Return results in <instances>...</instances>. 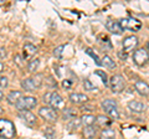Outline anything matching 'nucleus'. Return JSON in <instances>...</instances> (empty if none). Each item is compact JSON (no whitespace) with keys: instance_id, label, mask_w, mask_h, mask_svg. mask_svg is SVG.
<instances>
[{"instance_id":"1","label":"nucleus","mask_w":149,"mask_h":139,"mask_svg":"<svg viewBox=\"0 0 149 139\" xmlns=\"http://www.w3.org/2000/svg\"><path fill=\"white\" fill-rule=\"evenodd\" d=\"M15 137V126L11 120L6 118H0V138L13 139Z\"/></svg>"},{"instance_id":"2","label":"nucleus","mask_w":149,"mask_h":139,"mask_svg":"<svg viewBox=\"0 0 149 139\" xmlns=\"http://www.w3.org/2000/svg\"><path fill=\"white\" fill-rule=\"evenodd\" d=\"M119 25L120 27L127 31H132V32H136L139 31L142 29V21H139L136 17H132V16H128V17H123V19L119 20Z\"/></svg>"},{"instance_id":"3","label":"nucleus","mask_w":149,"mask_h":139,"mask_svg":"<svg viewBox=\"0 0 149 139\" xmlns=\"http://www.w3.org/2000/svg\"><path fill=\"white\" fill-rule=\"evenodd\" d=\"M36 106H37L36 97L25 96V97H22V98L15 104V107L17 108L19 112H22V111H30L32 108H35Z\"/></svg>"},{"instance_id":"4","label":"nucleus","mask_w":149,"mask_h":139,"mask_svg":"<svg viewBox=\"0 0 149 139\" xmlns=\"http://www.w3.org/2000/svg\"><path fill=\"white\" fill-rule=\"evenodd\" d=\"M132 58H133V62L136 63L137 66H139V67L146 66V65L149 62V52H148V50L144 49V47H141V49L136 50L133 52Z\"/></svg>"},{"instance_id":"5","label":"nucleus","mask_w":149,"mask_h":139,"mask_svg":"<svg viewBox=\"0 0 149 139\" xmlns=\"http://www.w3.org/2000/svg\"><path fill=\"white\" fill-rule=\"evenodd\" d=\"M109 87L113 93H120L125 87V80L122 75H113L109 78Z\"/></svg>"},{"instance_id":"6","label":"nucleus","mask_w":149,"mask_h":139,"mask_svg":"<svg viewBox=\"0 0 149 139\" xmlns=\"http://www.w3.org/2000/svg\"><path fill=\"white\" fill-rule=\"evenodd\" d=\"M39 115L42 119L47 120V122H56L58 118V113L57 111L54 109L52 107H50V106H44V107H41L39 109Z\"/></svg>"},{"instance_id":"7","label":"nucleus","mask_w":149,"mask_h":139,"mask_svg":"<svg viewBox=\"0 0 149 139\" xmlns=\"http://www.w3.org/2000/svg\"><path fill=\"white\" fill-rule=\"evenodd\" d=\"M138 42H139V40H138L137 36H134V35H130V36H127V38H124L123 42H122L123 52H124L125 55L130 54L132 51L136 50V47L138 46Z\"/></svg>"},{"instance_id":"8","label":"nucleus","mask_w":149,"mask_h":139,"mask_svg":"<svg viewBox=\"0 0 149 139\" xmlns=\"http://www.w3.org/2000/svg\"><path fill=\"white\" fill-rule=\"evenodd\" d=\"M50 107H52L56 111L65 109V101L57 92H51V98H50Z\"/></svg>"},{"instance_id":"9","label":"nucleus","mask_w":149,"mask_h":139,"mask_svg":"<svg viewBox=\"0 0 149 139\" xmlns=\"http://www.w3.org/2000/svg\"><path fill=\"white\" fill-rule=\"evenodd\" d=\"M19 117H20L26 124L29 126H35L36 124V115L31 112V111H22V112H19Z\"/></svg>"},{"instance_id":"10","label":"nucleus","mask_w":149,"mask_h":139,"mask_svg":"<svg viewBox=\"0 0 149 139\" xmlns=\"http://www.w3.org/2000/svg\"><path fill=\"white\" fill-rule=\"evenodd\" d=\"M106 29L108 30L111 34H114V35H120L123 32V29L120 27L119 21H117V20H108L106 22Z\"/></svg>"},{"instance_id":"11","label":"nucleus","mask_w":149,"mask_h":139,"mask_svg":"<svg viewBox=\"0 0 149 139\" xmlns=\"http://www.w3.org/2000/svg\"><path fill=\"white\" fill-rule=\"evenodd\" d=\"M68 99L72 104H83V103H87L88 102V97L85 93H71L68 96Z\"/></svg>"},{"instance_id":"12","label":"nucleus","mask_w":149,"mask_h":139,"mask_svg":"<svg viewBox=\"0 0 149 139\" xmlns=\"http://www.w3.org/2000/svg\"><path fill=\"white\" fill-rule=\"evenodd\" d=\"M128 108L132 111L133 113H143L144 111H146V104L141 101L132 99L128 102Z\"/></svg>"},{"instance_id":"13","label":"nucleus","mask_w":149,"mask_h":139,"mask_svg":"<svg viewBox=\"0 0 149 139\" xmlns=\"http://www.w3.org/2000/svg\"><path fill=\"white\" fill-rule=\"evenodd\" d=\"M134 88L138 92L141 96H149V85L147 82H144L142 80H138L136 83H134Z\"/></svg>"},{"instance_id":"14","label":"nucleus","mask_w":149,"mask_h":139,"mask_svg":"<svg viewBox=\"0 0 149 139\" xmlns=\"http://www.w3.org/2000/svg\"><path fill=\"white\" fill-rule=\"evenodd\" d=\"M21 98H22V92L21 91H10L9 95L6 96V102L9 104L15 106Z\"/></svg>"},{"instance_id":"15","label":"nucleus","mask_w":149,"mask_h":139,"mask_svg":"<svg viewBox=\"0 0 149 139\" xmlns=\"http://www.w3.org/2000/svg\"><path fill=\"white\" fill-rule=\"evenodd\" d=\"M101 107H102V109H103L106 113H108V112H111L112 109L117 108V102H116L114 99H112V98L103 99L101 102Z\"/></svg>"},{"instance_id":"16","label":"nucleus","mask_w":149,"mask_h":139,"mask_svg":"<svg viewBox=\"0 0 149 139\" xmlns=\"http://www.w3.org/2000/svg\"><path fill=\"white\" fill-rule=\"evenodd\" d=\"M22 50H24V58H30V57H32L37 52V47L35 45L30 44V42L25 44L24 49H22Z\"/></svg>"},{"instance_id":"17","label":"nucleus","mask_w":149,"mask_h":139,"mask_svg":"<svg viewBox=\"0 0 149 139\" xmlns=\"http://www.w3.org/2000/svg\"><path fill=\"white\" fill-rule=\"evenodd\" d=\"M96 123L98 127H102V128H107L108 126L112 124V120L109 117H107V115H103V114H100L96 117Z\"/></svg>"},{"instance_id":"18","label":"nucleus","mask_w":149,"mask_h":139,"mask_svg":"<svg viewBox=\"0 0 149 139\" xmlns=\"http://www.w3.org/2000/svg\"><path fill=\"white\" fill-rule=\"evenodd\" d=\"M21 87L27 92H34L35 90H37V87L32 78H24V80L21 81Z\"/></svg>"},{"instance_id":"19","label":"nucleus","mask_w":149,"mask_h":139,"mask_svg":"<svg viewBox=\"0 0 149 139\" xmlns=\"http://www.w3.org/2000/svg\"><path fill=\"white\" fill-rule=\"evenodd\" d=\"M82 134H83V137H85V139H93L97 136V128L95 126L85 127L82 131Z\"/></svg>"},{"instance_id":"20","label":"nucleus","mask_w":149,"mask_h":139,"mask_svg":"<svg viewBox=\"0 0 149 139\" xmlns=\"http://www.w3.org/2000/svg\"><path fill=\"white\" fill-rule=\"evenodd\" d=\"M80 120H81V123L85 127H88V126H93V124H95L96 117L93 114H82Z\"/></svg>"},{"instance_id":"21","label":"nucleus","mask_w":149,"mask_h":139,"mask_svg":"<svg viewBox=\"0 0 149 139\" xmlns=\"http://www.w3.org/2000/svg\"><path fill=\"white\" fill-rule=\"evenodd\" d=\"M116 138V131L112 128H104L101 131L100 139H114Z\"/></svg>"},{"instance_id":"22","label":"nucleus","mask_w":149,"mask_h":139,"mask_svg":"<svg viewBox=\"0 0 149 139\" xmlns=\"http://www.w3.org/2000/svg\"><path fill=\"white\" fill-rule=\"evenodd\" d=\"M102 61V66H104L107 68H116V62L113 61V58H112L111 56H108V55H104L103 57L101 58Z\"/></svg>"},{"instance_id":"23","label":"nucleus","mask_w":149,"mask_h":139,"mask_svg":"<svg viewBox=\"0 0 149 139\" xmlns=\"http://www.w3.org/2000/svg\"><path fill=\"white\" fill-rule=\"evenodd\" d=\"M63 120H72L76 118V111L72 109V108H65L63 109V115H62Z\"/></svg>"},{"instance_id":"24","label":"nucleus","mask_w":149,"mask_h":139,"mask_svg":"<svg viewBox=\"0 0 149 139\" xmlns=\"http://www.w3.org/2000/svg\"><path fill=\"white\" fill-rule=\"evenodd\" d=\"M39 66H40V60L39 58H32L31 61H29V63H27V71L35 72V71H37Z\"/></svg>"},{"instance_id":"25","label":"nucleus","mask_w":149,"mask_h":139,"mask_svg":"<svg viewBox=\"0 0 149 139\" xmlns=\"http://www.w3.org/2000/svg\"><path fill=\"white\" fill-rule=\"evenodd\" d=\"M81 120L80 119H76V118H74V119H72V120H70V122H68V124H67V129H68V131H74V129H77L78 127H80L81 126Z\"/></svg>"},{"instance_id":"26","label":"nucleus","mask_w":149,"mask_h":139,"mask_svg":"<svg viewBox=\"0 0 149 139\" xmlns=\"http://www.w3.org/2000/svg\"><path fill=\"white\" fill-rule=\"evenodd\" d=\"M95 73H96L97 76L101 77V80H102V82H103L104 86H108V85H109V80H108V76H107L106 72L101 71V70H97V71H95Z\"/></svg>"},{"instance_id":"27","label":"nucleus","mask_w":149,"mask_h":139,"mask_svg":"<svg viewBox=\"0 0 149 139\" xmlns=\"http://www.w3.org/2000/svg\"><path fill=\"white\" fill-rule=\"evenodd\" d=\"M63 50H65V45H60L54 50V56L56 58H61L63 55Z\"/></svg>"},{"instance_id":"28","label":"nucleus","mask_w":149,"mask_h":139,"mask_svg":"<svg viewBox=\"0 0 149 139\" xmlns=\"http://www.w3.org/2000/svg\"><path fill=\"white\" fill-rule=\"evenodd\" d=\"M83 87H85V91H97V87L90 80L83 81Z\"/></svg>"},{"instance_id":"29","label":"nucleus","mask_w":149,"mask_h":139,"mask_svg":"<svg viewBox=\"0 0 149 139\" xmlns=\"http://www.w3.org/2000/svg\"><path fill=\"white\" fill-rule=\"evenodd\" d=\"M86 54H87V55H90V56H91L93 60H95V62H96L97 65H98V66H102V61H101V58H100L98 56H97V55H96L95 52H92V50H91V49H87V50H86Z\"/></svg>"},{"instance_id":"30","label":"nucleus","mask_w":149,"mask_h":139,"mask_svg":"<svg viewBox=\"0 0 149 139\" xmlns=\"http://www.w3.org/2000/svg\"><path fill=\"white\" fill-rule=\"evenodd\" d=\"M32 80H34L36 87L39 88V87L42 85V82H44V76H42V75H36L35 77H32Z\"/></svg>"},{"instance_id":"31","label":"nucleus","mask_w":149,"mask_h":139,"mask_svg":"<svg viewBox=\"0 0 149 139\" xmlns=\"http://www.w3.org/2000/svg\"><path fill=\"white\" fill-rule=\"evenodd\" d=\"M107 114H108L111 118H113V119H119V117H120V114H119V111H118V108H114V109H112L111 112H108Z\"/></svg>"},{"instance_id":"32","label":"nucleus","mask_w":149,"mask_h":139,"mask_svg":"<svg viewBox=\"0 0 149 139\" xmlns=\"http://www.w3.org/2000/svg\"><path fill=\"white\" fill-rule=\"evenodd\" d=\"M44 81H45L46 85L50 86V87H56V86H57V83H56V81H54V78H52V77H50V76L45 77V78H44Z\"/></svg>"},{"instance_id":"33","label":"nucleus","mask_w":149,"mask_h":139,"mask_svg":"<svg viewBox=\"0 0 149 139\" xmlns=\"http://www.w3.org/2000/svg\"><path fill=\"white\" fill-rule=\"evenodd\" d=\"M8 86H9V80H8V77L0 76V87H1V88H6Z\"/></svg>"},{"instance_id":"34","label":"nucleus","mask_w":149,"mask_h":139,"mask_svg":"<svg viewBox=\"0 0 149 139\" xmlns=\"http://www.w3.org/2000/svg\"><path fill=\"white\" fill-rule=\"evenodd\" d=\"M45 134H46V137H47L49 139H55V131L52 128H46L45 129Z\"/></svg>"},{"instance_id":"35","label":"nucleus","mask_w":149,"mask_h":139,"mask_svg":"<svg viewBox=\"0 0 149 139\" xmlns=\"http://www.w3.org/2000/svg\"><path fill=\"white\" fill-rule=\"evenodd\" d=\"M14 61H15V63L19 67H22L24 65H22V58L20 55H15V57H14Z\"/></svg>"},{"instance_id":"36","label":"nucleus","mask_w":149,"mask_h":139,"mask_svg":"<svg viewBox=\"0 0 149 139\" xmlns=\"http://www.w3.org/2000/svg\"><path fill=\"white\" fill-rule=\"evenodd\" d=\"M62 86H63V88H71L72 87V81H70V80H63L62 81Z\"/></svg>"},{"instance_id":"37","label":"nucleus","mask_w":149,"mask_h":139,"mask_svg":"<svg viewBox=\"0 0 149 139\" xmlns=\"http://www.w3.org/2000/svg\"><path fill=\"white\" fill-rule=\"evenodd\" d=\"M50 98H51V92H47V93L44 95V103L50 104Z\"/></svg>"},{"instance_id":"38","label":"nucleus","mask_w":149,"mask_h":139,"mask_svg":"<svg viewBox=\"0 0 149 139\" xmlns=\"http://www.w3.org/2000/svg\"><path fill=\"white\" fill-rule=\"evenodd\" d=\"M6 57V51L4 47H0V58H5Z\"/></svg>"},{"instance_id":"39","label":"nucleus","mask_w":149,"mask_h":139,"mask_svg":"<svg viewBox=\"0 0 149 139\" xmlns=\"http://www.w3.org/2000/svg\"><path fill=\"white\" fill-rule=\"evenodd\" d=\"M4 71V63L1 62V61H0V73H1Z\"/></svg>"},{"instance_id":"40","label":"nucleus","mask_w":149,"mask_h":139,"mask_svg":"<svg viewBox=\"0 0 149 139\" xmlns=\"http://www.w3.org/2000/svg\"><path fill=\"white\" fill-rule=\"evenodd\" d=\"M3 97H4V93H3V91H1V90H0V101H1V99H3Z\"/></svg>"},{"instance_id":"41","label":"nucleus","mask_w":149,"mask_h":139,"mask_svg":"<svg viewBox=\"0 0 149 139\" xmlns=\"http://www.w3.org/2000/svg\"><path fill=\"white\" fill-rule=\"evenodd\" d=\"M147 50H148V52H149V41H148V44H147Z\"/></svg>"},{"instance_id":"42","label":"nucleus","mask_w":149,"mask_h":139,"mask_svg":"<svg viewBox=\"0 0 149 139\" xmlns=\"http://www.w3.org/2000/svg\"><path fill=\"white\" fill-rule=\"evenodd\" d=\"M1 113H3V108H1V107H0V114H1Z\"/></svg>"}]
</instances>
